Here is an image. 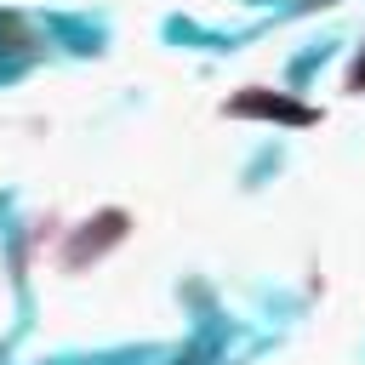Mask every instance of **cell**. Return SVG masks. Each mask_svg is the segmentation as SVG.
Instances as JSON below:
<instances>
[{"instance_id":"1","label":"cell","mask_w":365,"mask_h":365,"mask_svg":"<svg viewBox=\"0 0 365 365\" xmlns=\"http://www.w3.org/2000/svg\"><path fill=\"white\" fill-rule=\"evenodd\" d=\"M222 114H240V120H285V125H314V120H319L314 108L285 103V97H268L262 86H245L234 103H222Z\"/></svg>"},{"instance_id":"2","label":"cell","mask_w":365,"mask_h":365,"mask_svg":"<svg viewBox=\"0 0 365 365\" xmlns=\"http://www.w3.org/2000/svg\"><path fill=\"white\" fill-rule=\"evenodd\" d=\"M125 228H131V222H125V211H108L103 234H91V222H80V228L68 234V245H63V268H80L86 257L97 262V257H103L108 245H120V240H125Z\"/></svg>"},{"instance_id":"3","label":"cell","mask_w":365,"mask_h":365,"mask_svg":"<svg viewBox=\"0 0 365 365\" xmlns=\"http://www.w3.org/2000/svg\"><path fill=\"white\" fill-rule=\"evenodd\" d=\"M342 86H348L354 97H365V46L354 51V63H348V80H342Z\"/></svg>"}]
</instances>
